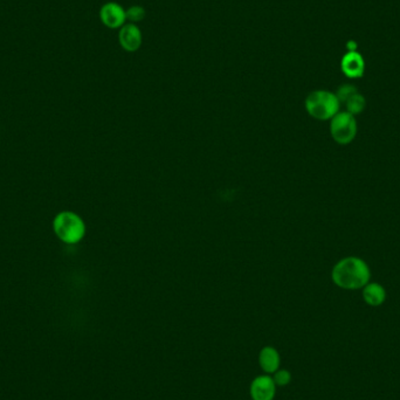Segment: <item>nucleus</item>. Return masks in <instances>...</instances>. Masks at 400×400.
<instances>
[{"instance_id": "1", "label": "nucleus", "mask_w": 400, "mask_h": 400, "mask_svg": "<svg viewBox=\"0 0 400 400\" xmlns=\"http://www.w3.org/2000/svg\"><path fill=\"white\" fill-rule=\"evenodd\" d=\"M370 267L358 256H346L340 260L331 271L333 282L346 291L363 289L370 282Z\"/></svg>"}, {"instance_id": "2", "label": "nucleus", "mask_w": 400, "mask_h": 400, "mask_svg": "<svg viewBox=\"0 0 400 400\" xmlns=\"http://www.w3.org/2000/svg\"><path fill=\"white\" fill-rule=\"evenodd\" d=\"M55 236L67 245L80 243L86 236V224L82 218L71 211L58 213L52 224Z\"/></svg>"}, {"instance_id": "3", "label": "nucleus", "mask_w": 400, "mask_h": 400, "mask_svg": "<svg viewBox=\"0 0 400 400\" xmlns=\"http://www.w3.org/2000/svg\"><path fill=\"white\" fill-rule=\"evenodd\" d=\"M306 109L311 118L328 121L340 113L341 102L333 91L318 89L307 96Z\"/></svg>"}, {"instance_id": "4", "label": "nucleus", "mask_w": 400, "mask_h": 400, "mask_svg": "<svg viewBox=\"0 0 400 400\" xmlns=\"http://www.w3.org/2000/svg\"><path fill=\"white\" fill-rule=\"evenodd\" d=\"M330 121L331 137L340 146H348L357 136V121L348 111H340Z\"/></svg>"}, {"instance_id": "5", "label": "nucleus", "mask_w": 400, "mask_h": 400, "mask_svg": "<svg viewBox=\"0 0 400 400\" xmlns=\"http://www.w3.org/2000/svg\"><path fill=\"white\" fill-rule=\"evenodd\" d=\"M100 19L110 30H118L126 24V10L122 5L110 1L100 10Z\"/></svg>"}, {"instance_id": "6", "label": "nucleus", "mask_w": 400, "mask_h": 400, "mask_svg": "<svg viewBox=\"0 0 400 400\" xmlns=\"http://www.w3.org/2000/svg\"><path fill=\"white\" fill-rule=\"evenodd\" d=\"M118 41L126 52H136L141 48L143 34L136 24H126L118 32Z\"/></svg>"}, {"instance_id": "7", "label": "nucleus", "mask_w": 400, "mask_h": 400, "mask_svg": "<svg viewBox=\"0 0 400 400\" xmlns=\"http://www.w3.org/2000/svg\"><path fill=\"white\" fill-rule=\"evenodd\" d=\"M341 69L349 79H361L365 71L364 58L358 51L346 52L341 60Z\"/></svg>"}, {"instance_id": "8", "label": "nucleus", "mask_w": 400, "mask_h": 400, "mask_svg": "<svg viewBox=\"0 0 400 400\" xmlns=\"http://www.w3.org/2000/svg\"><path fill=\"white\" fill-rule=\"evenodd\" d=\"M276 392L274 379L269 376H259L252 381L251 396L253 400H273Z\"/></svg>"}, {"instance_id": "9", "label": "nucleus", "mask_w": 400, "mask_h": 400, "mask_svg": "<svg viewBox=\"0 0 400 400\" xmlns=\"http://www.w3.org/2000/svg\"><path fill=\"white\" fill-rule=\"evenodd\" d=\"M362 296L368 306L379 307L386 300V291L378 282H369L362 289Z\"/></svg>"}, {"instance_id": "10", "label": "nucleus", "mask_w": 400, "mask_h": 400, "mask_svg": "<svg viewBox=\"0 0 400 400\" xmlns=\"http://www.w3.org/2000/svg\"><path fill=\"white\" fill-rule=\"evenodd\" d=\"M259 363L261 369L266 373H275L279 370L280 355L278 350L273 346H266L261 350L259 355Z\"/></svg>"}, {"instance_id": "11", "label": "nucleus", "mask_w": 400, "mask_h": 400, "mask_svg": "<svg viewBox=\"0 0 400 400\" xmlns=\"http://www.w3.org/2000/svg\"><path fill=\"white\" fill-rule=\"evenodd\" d=\"M344 104H346V111H348L349 114L353 115V116H357V115L362 114L364 111L365 107H366V100L358 91L356 94L353 95Z\"/></svg>"}, {"instance_id": "12", "label": "nucleus", "mask_w": 400, "mask_h": 400, "mask_svg": "<svg viewBox=\"0 0 400 400\" xmlns=\"http://www.w3.org/2000/svg\"><path fill=\"white\" fill-rule=\"evenodd\" d=\"M146 18V10L140 5H133L126 10V20L130 24H137Z\"/></svg>"}, {"instance_id": "13", "label": "nucleus", "mask_w": 400, "mask_h": 400, "mask_svg": "<svg viewBox=\"0 0 400 400\" xmlns=\"http://www.w3.org/2000/svg\"><path fill=\"white\" fill-rule=\"evenodd\" d=\"M358 93L357 87L353 86L351 83H344L338 88L337 91L335 93L337 96L338 101L342 103H346L353 95Z\"/></svg>"}, {"instance_id": "14", "label": "nucleus", "mask_w": 400, "mask_h": 400, "mask_svg": "<svg viewBox=\"0 0 400 400\" xmlns=\"http://www.w3.org/2000/svg\"><path fill=\"white\" fill-rule=\"evenodd\" d=\"M274 383L275 385H279V386H286V385L289 384L291 381V375L289 371L287 370H280V371H276L274 375Z\"/></svg>"}, {"instance_id": "15", "label": "nucleus", "mask_w": 400, "mask_h": 400, "mask_svg": "<svg viewBox=\"0 0 400 400\" xmlns=\"http://www.w3.org/2000/svg\"><path fill=\"white\" fill-rule=\"evenodd\" d=\"M357 49H358L357 41H355V40H349V41L346 43V51L357 52Z\"/></svg>"}]
</instances>
